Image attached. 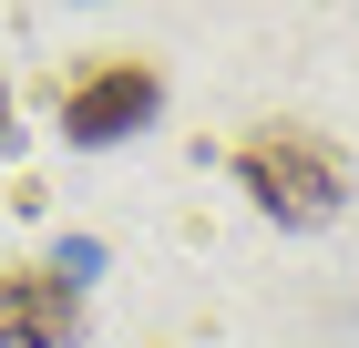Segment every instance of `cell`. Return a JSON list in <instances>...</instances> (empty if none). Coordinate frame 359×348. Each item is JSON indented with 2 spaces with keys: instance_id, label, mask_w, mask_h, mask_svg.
Instances as JSON below:
<instances>
[{
  "instance_id": "obj_1",
  "label": "cell",
  "mask_w": 359,
  "mask_h": 348,
  "mask_svg": "<svg viewBox=\"0 0 359 348\" xmlns=\"http://www.w3.org/2000/svg\"><path fill=\"white\" fill-rule=\"evenodd\" d=\"M236 174H247V195L277 225H329L349 205V164H339L329 134H308V123H257L236 144Z\"/></svg>"
},
{
  "instance_id": "obj_2",
  "label": "cell",
  "mask_w": 359,
  "mask_h": 348,
  "mask_svg": "<svg viewBox=\"0 0 359 348\" xmlns=\"http://www.w3.org/2000/svg\"><path fill=\"white\" fill-rule=\"evenodd\" d=\"M154 103H165V72L134 62V52H103V62H83L62 82V134L72 144H123V134L154 123Z\"/></svg>"
},
{
  "instance_id": "obj_3",
  "label": "cell",
  "mask_w": 359,
  "mask_h": 348,
  "mask_svg": "<svg viewBox=\"0 0 359 348\" xmlns=\"http://www.w3.org/2000/svg\"><path fill=\"white\" fill-rule=\"evenodd\" d=\"M83 297L62 267H0V348H72Z\"/></svg>"
},
{
  "instance_id": "obj_4",
  "label": "cell",
  "mask_w": 359,
  "mask_h": 348,
  "mask_svg": "<svg viewBox=\"0 0 359 348\" xmlns=\"http://www.w3.org/2000/svg\"><path fill=\"white\" fill-rule=\"evenodd\" d=\"M0 134H11V82H0Z\"/></svg>"
}]
</instances>
